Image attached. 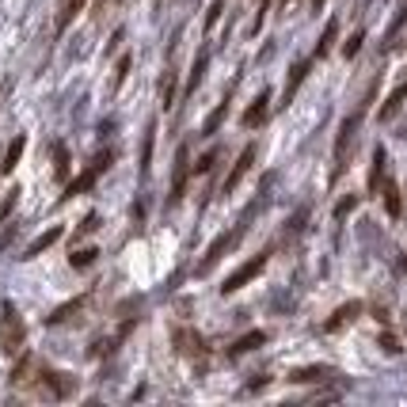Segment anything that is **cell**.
I'll return each mask as SVG.
<instances>
[{
    "label": "cell",
    "mask_w": 407,
    "mask_h": 407,
    "mask_svg": "<svg viewBox=\"0 0 407 407\" xmlns=\"http://www.w3.org/2000/svg\"><path fill=\"white\" fill-rule=\"evenodd\" d=\"M377 96V80L366 88V99H362L358 107H354L346 118H342L339 133H335V164H331V183L342 179V171H346V164H351V153H354V141H358V130H362V118H366L369 103H373Z\"/></svg>",
    "instance_id": "6da1fadb"
},
{
    "label": "cell",
    "mask_w": 407,
    "mask_h": 407,
    "mask_svg": "<svg viewBox=\"0 0 407 407\" xmlns=\"http://www.w3.org/2000/svg\"><path fill=\"white\" fill-rule=\"evenodd\" d=\"M23 339H27V327H23V316L16 312V305H4V316H0V351L16 358L23 351Z\"/></svg>",
    "instance_id": "7a4b0ae2"
},
{
    "label": "cell",
    "mask_w": 407,
    "mask_h": 407,
    "mask_svg": "<svg viewBox=\"0 0 407 407\" xmlns=\"http://www.w3.org/2000/svg\"><path fill=\"white\" fill-rule=\"evenodd\" d=\"M263 267H267V252H259V255H252V259L244 263L240 270H232V274L221 282V294H236V289H244L252 278H259L263 274Z\"/></svg>",
    "instance_id": "3957f363"
},
{
    "label": "cell",
    "mask_w": 407,
    "mask_h": 407,
    "mask_svg": "<svg viewBox=\"0 0 407 407\" xmlns=\"http://www.w3.org/2000/svg\"><path fill=\"white\" fill-rule=\"evenodd\" d=\"M111 160H114V153H99V156H96V164H91V168L84 171V175H76V179L65 187V195H61V198H76V195H84V190H91L99 175H103V171L111 168Z\"/></svg>",
    "instance_id": "277c9868"
},
{
    "label": "cell",
    "mask_w": 407,
    "mask_h": 407,
    "mask_svg": "<svg viewBox=\"0 0 407 407\" xmlns=\"http://www.w3.org/2000/svg\"><path fill=\"white\" fill-rule=\"evenodd\" d=\"M38 384H42V392H46V396H54V399L76 396V377L73 373H54V369H46Z\"/></svg>",
    "instance_id": "5b68a950"
},
{
    "label": "cell",
    "mask_w": 407,
    "mask_h": 407,
    "mask_svg": "<svg viewBox=\"0 0 407 407\" xmlns=\"http://www.w3.org/2000/svg\"><path fill=\"white\" fill-rule=\"evenodd\" d=\"M244 221H240V225L236 228H228V232H225V236H217V240H213V244H210V252H206V259L202 263H198V274H206V270H210L213 267V263H217L221 259V255H225L228 252V248H232V244H236V240L240 236H244Z\"/></svg>",
    "instance_id": "8992f818"
},
{
    "label": "cell",
    "mask_w": 407,
    "mask_h": 407,
    "mask_svg": "<svg viewBox=\"0 0 407 407\" xmlns=\"http://www.w3.org/2000/svg\"><path fill=\"white\" fill-rule=\"evenodd\" d=\"M252 164H255V145H248L244 153H240V160L232 164V171H228V179H225V187H221V190H225V195H232V190L244 183V175L252 171Z\"/></svg>",
    "instance_id": "52a82bcc"
},
{
    "label": "cell",
    "mask_w": 407,
    "mask_h": 407,
    "mask_svg": "<svg viewBox=\"0 0 407 407\" xmlns=\"http://www.w3.org/2000/svg\"><path fill=\"white\" fill-rule=\"evenodd\" d=\"M362 309H366L362 301H346L342 309H335V316L324 324V331H342V327L351 324V320H358V316H362Z\"/></svg>",
    "instance_id": "ba28073f"
},
{
    "label": "cell",
    "mask_w": 407,
    "mask_h": 407,
    "mask_svg": "<svg viewBox=\"0 0 407 407\" xmlns=\"http://www.w3.org/2000/svg\"><path fill=\"white\" fill-rule=\"evenodd\" d=\"M175 351L183 358H202V339H198L190 327H175Z\"/></svg>",
    "instance_id": "9c48e42d"
},
{
    "label": "cell",
    "mask_w": 407,
    "mask_h": 407,
    "mask_svg": "<svg viewBox=\"0 0 407 407\" xmlns=\"http://www.w3.org/2000/svg\"><path fill=\"white\" fill-rule=\"evenodd\" d=\"M267 111H270V91H259V96L252 99V107L244 111V126H248V130L263 126V122H267Z\"/></svg>",
    "instance_id": "30bf717a"
},
{
    "label": "cell",
    "mask_w": 407,
    "mask_h": 407,
    "mask_svg": "<svg viewBox=\"0 0 407 407\" xmlns=\"http://www.w3.org/2000/svg\"><path fill=\"white\" fill-rule=\"evenodd\" d=\"M331 377H339L331 366H305V369H294L289 381L294 384H316V381H331Z\"/></svg>",
    "instance_id": "8fae6325"
},
{
    "label": "cell",
    "mask_w": 407,
    "mask_h": 407,
    "mask_svg": "<svg viewBox=\"0 0 407 407\" xmlns=\"http://www.w3.org/2000/svg\"><path fill=\"white\" fill-rule=\"evenodd\" d=\"M206 65H210V50H198L195 65H190V76H187V88H183V99H190L198 91V84H202V76H206Z\"/></svg>",
    "instance_id": "7c38bea8"
},
{
    "label": "cell",
    "mask_w": 407,
    "mask_h": 407,
    "mask_svg": "<svg viewBox=\"0 0 407 407\" xmlns=\"http://www.w3.org/2000/svg\"><path fill=\"white\" fill-rule=\"evenodd\" d=\"M84 305H88V294H80V297H73V301H65L61 309H54V312L46 316V324H50V327H54V324H65V320H73L76 312L84 309Z\"/></svg>",
    "instance_id": "4fadbf2b"
},
{
    "label": "cell",
    "mask_w": 407,
    "mask_h": 407,
    "mask_svg": "<svg viewBox=\"0 0 407 407\" xmlns=\"http://www.w3.org/2000/svg\"><path fill=\"white\" fill-rule=\"evenodd\" d=\"M309 76V61H294V69H289V80H285V91H282V107L294 103L297 88H301V80Z\"/></svg>",
    "instance_id": "5bb4252c"
},
{
    "label": "cell",
    "mask_w": 407,
    "mask_h": 407,
    "mask_svg": "<svg viewBox=\"0 0 407 407\" xmlns=\"http://www.w3.org/2000/svg\"><path fill=\"white\" fill-rule=\"evenodd\" d=\"M263 342H267V331H248V335H240L232 346H228V354L232 358H240V354H252V351H259Z\"/></svg>",
    "instance_id": "9a60e30c"
},
{
    "label": "cell",
    "mask_w": 407,
    "mask_h": 407,
    "mask_svg": "<svg viewBox=\"0 0 407 407\" xmlns=\"http://www.w3.org/2000/svg\"><path fill=\"white\" fill-rule=\"evenodd\" d=\"M384 164H388V156H384V148L377 145V148H373V164H369V195H381V183H384Z\"/></svg>",
    "instance_id": "2e32d148"
},
{
    "label": "cell",
    "mask_w": 407,
    "mask_h": 407,
    "mask_svg": "<svg viewBox=\"0 0 407 407\" xmlns=\"http://www.w3.org/2000/svg\"><path fill=\"white\" fill-rule=\"evenodd\" d=\"M57 240H61V225H57V228H50V232H42L38 240H31V248L23 252V259H34V255H42L46 248H54Z\"/></svg>",
    "instance_id": "e0dca14e"
},
{
    "label": "cell",
    "mask_w": 407,
    "mask_h": 407,
    "mask_svg": "<svg viewBox=\"0 0 407 407\" xmlns=\"http://www.w3.org/2000/svg\"><path fill=\"white\" fill-rule=\"evenodd\" d=\"M404 99H407V84H399V88H396V91H392V96L381 103V111H377V118H381V122H388L392 114H396L399 107H404Z\"/></svg>",
    "instance_id": "ac0fdd59"
},
{
    "label": "cell",
    "mask_w": 407,
    "mask_h": 407,
    "mask_svg": "<svg viewBox=\"0 0 407 407\" xmlns=\"http://www.w3.org/2000/svg\"><path fill=\"white\" fill-rule=\"evenodd\" d=\"M381 195H384V210H388V217H399L404 213V202H399V187L392 179L381 183Z\"/></svg>",
    "instance_id": "d6986e66"
},
{
    "label": "cell",
    "mask_w": 407,
    "mask_h": 407,
    "mask_svg": "<svg viewBox=\"0 0 407 407\" xmlns=\"http://www.w3.org/2000/svg\"><path fill=\"white\" fill-rule=\"evenodd\" d=\"M23 148H27L23 138H16V141L8 145V153H4V164H0V171H4V175H12V171H16V164H19V156H23Z\"/></svg>",
    "instance_id": "ffe728a7"
},
{
    "label": "cell",
    "mask_w": 407,
    "mask_h": 407,
    "mask_svg": "<svg viewBox=\"0 0 407 407\" xmlns=\"http://www.w3.org/2000/svg\"><path fill=\"white\" fill-rule=\"evenodd\" d=\"M84 4H88V0H65V8H61V16H57V31H65V27L80 16Z\"/></svg>",
    "instance_id": "44dd1931"
},
{
    "label": "cell",
    "mask_w": 407,
    "mask_h": 407,
    "mask_svg": "<svg viewBox=\"0 0 407 407\" xmlns=\"http://www.w3.org/2000/svg\"><path fill=\"white\" fill-rule=\"evenodd\" d=\"M335 34H339V23H335V19H331V23H327V27H324V34H320V46H316V57H327V54H331V42H335Z\"/></svg>",
    "instance_id": "7402d4cb"
},
{
    "label": "cell",
    "mask_w": 407,
    "mask_h": 407,
    "mask_svg": "<svg viewBox=\"0 0 407 407\" xmlns=\"http://www.w3.org/2000/svg\"><path fill=\"white\" fill-rule=\"evenodd\" d=\"M225 114H228V99H225V103H217V111H213L210 118H206V126H202L206 138H210V133H217V126L225 122Z\"/></svg>",
    "instance_id": "603a6c76"
},
{
    "label": "cell",
    "mask_w": 407,
    "mask_h": 407,
    "mask_svg": "<svg viewBox=\"0 0 407 407\" xmlns=\"http://www.w3.org/2000/svg\"><path fill=\"white\" fill-rule=\"evenodd\" d=\"M183 183H187V156L179 153V168H175V187H171V202L183 195Z\"/></svg>",
    "instance_id": "cb8c5ba5"
},
{
    "label": "cell",
    "mask_w": 407,
    "mask_h": 407,
    "mask_svg": "<svg viewBox=\"0 0 407 407\" xmlns=\"http://www.w3.org/2000/svg\"><path fill=\"white\" fill-rule=\"evenodd\" d=\"M31 366H34L31 354H23V358L16 362V369H12V384H23V381H27V373H31Z\"/></svg>",
    "instance_id": "d4e9b609"
},
{
    "label": "cell",
    "mask_w": 407,
    "mask_h": 407,
    "mask_svg": "<svg viewBox=\"0 0 407 407\" xmlns=\"http://www.w3.org/2000/svg\"><path fill=\"white\" fill-rule=\"evenodd\" d=\"M96 248H80V252H73V267L76 270H84V267H91V263H96Z\"/></svg>",
    "instance_id": "484cf974"
},
{
    "label": "cell",
    "mask_w": 407,
    "mask_h": 407,
    "mask_svg": "<svg viewBox=\"0 0 407 407\" xmlns=\"http://www.w3.org/2000/svg\"><path fill=\"white\" fill-rule=\"evenodd\" d=\"M54 171H57V179H69V153L61 145H57V153H54Z\"/></svg>",
    "instance_id": "4316f807"
},
{
    "label": "cell",
    "mask_w": 407,
    "mask_h": 407,
    "mask_svg": "<svg viewBox=\"0 0 407 407\" xmlns=\"http://www.w3.org/2000/svg\"><path fill=\"white\" fill-rule=\"evenodd\" d=\"M171 88H175V69H168V73H164V80H160V99H164V107H171Z\"/></svg>",
    "instance_id": "83f0119b"
},
{
    "label": "cell",
    "mask_w": 407,
    "mask_h": 407,
    "mask_svg": "<svg viewBox=\"0 0 407 407\" xmlns=\"http://www.w3.org/2000/svg\"><path fill=\"white\" fill-rule=\"evenodd\" d=\"M362 42H366V34H362V31H354L351 38H346V46H342V57H354V54L362 50Z\"/></svg>",
    "instance_id": "f1b7e54d"
},
{
    "label": "cell",
    "mask_w": 407,
    "mask_h": 407,
    "mask_svg": "<svg viewBox=\"0 0 407 407\" xmlns=\"http://www.w3.org/2000/svg\"><path fill=\"white\" fill-rule=\"evenodd\" d=\"M16 202H19V190L12 187V190H8V198H4V202H0V221H4V217H8L12 210H16Z\"/></svg>",
    "instance_id": "f546056e"
},
{
    "label": "cell",
    "mask_w": 407,
    "mask_h": 407,
    "mask_svg": "<svg viewBox=\"0 0 407 407\" xmlns=\"http://www.w3.org/2000/svg\"><path fill=\"white\" fill-rule=\"evenodd\" d=\"M354 206H358V195H351V198H342V202H339V206H335V217H339V221H342V217H346V213H351V210H354Z\"/></svg>",
    "instance_id": "4dcf8cb0"
},
{
    "label": "cell",
    "mask_w": 407,
    "mask_h": 407,
    "mask_svg": "<svg viewBox=\"0 0 407 407\" xmlns=\"http://www.w3.org/2000/svg\"><path fill=\"white\" fill-rule=\"evenodd\" d=\"M96 228H99V217H96V213H88V217L80 221V228H76V236H88V232H96Z\"/></svg>",
    "instance_id": "1f68e13d"
},
{
    "label": "cell",
    "mask_w": 407,
    "mask_h": 407,
    "mask_svg": "<svg viewBox=\"0 0 407 407\" xmlns=\"http://www.w3.org/2000/svg\"><path fill=\"white\" fill-rule=\"evenodd\" d=\"M153 126H148V138H145V153H141V171H148V160H153Z\"/></svg>",
    "instance_id": "d6a6232c"
},
{
    "label": "cell",
    "mask_w": 407,
    "mask_h": 407,
    "mask_svg": "<svg viewBox=\"0 0 407 407\" xmlns=\"http://www.w3.org/2000/svg\"><path fill=\"white\" fill-rule=\"evenodd\" d=\"M381 346H384V351H388V354H399V351H404V346H399V339H396V335H381Z\"/></svg>",
    "instance_id": "836d02e7"
},
{
    "label": "cell",
    "mask_w": 407,
    "mask_h": 407,
    "mask_svg": "<svg viewBox=\"0 0 407 407\" xmlns=\"http://www.w3.org/2000/svg\"><path fill=\"white\" fill-rule=\"evenodd\" d=\"M213 164H217V148H213V153H206V156H202V160H198V164H195V171H210V168H213Z\"/></svg>",
    "instance_id": "e575fe53"
},
{
    "label": "cell",
    "mask_w": 407,
    "mask_h": 407,
    "mask_svg": "<svg viewBox=\"0 0 407 407\" xmlns=\"http://www.w3.org/2000/svg\"><path fill=\"white\" fill-rule=\"evenodd\" d=\"M217 19H221V0H213V4H210V16H206V27H213Z\"/></svg>",
    "instance_id": "d590c367"
},
{
    "label": "cell",
    "mask_w": 407,
    "mask_h": 407,
    "mask_svg": "<svg viewBox=\"0 0 407 407\" xmlns=\"http://www.w3.org/2000/svg\"><path fill=\"white\" fill-rule=\"evenodd\" d=\"M320 8H324V0H312V12H320Z\"/></svg>",
    "instance_id": "8d00e7d4"
}]
</instances>
